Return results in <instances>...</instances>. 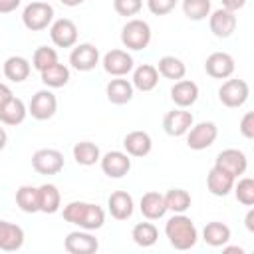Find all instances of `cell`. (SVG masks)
<instances>
[{
  "instance_id": "cell-9",
  "label": "cell",
  "mask_w": 254,
  "mask_h": 254,
  "mask_svg": "<svg viewBox=\"0 0 254 254\" xmlns=\"http://www.w3.org/2000/svg\"><path fill=\"white\" fill-rule=\"evenodd\" d=\"M214 167L226 171L228 175H232L234 179H238L240 175L246 173L248 169V159L246 155L240 151V149H224L216 155V161H214Z\"/></svg>"
},
{
  "instance_id": "cell-15",
  "label": "cell",
  "mask_w": 254,
  "mask_h": 254,
  "mask_svg": "<svg viewBox=\"0 0 254 254\" xmlns=\"http://www.w3.org/2000/svg\"><path fill=\"white\" fill-rule=\"evenodd\" d=\"M101 64H103V69L115 77H123L133 69V58L125 50H109L103 56Z\"/></svg>"
},
{
  "instance_id": "cell-46",
  "label": "cell",
  "mask_w": 254,
  "mask_h": 254,
  "mask_svg": "<svg viewBox=\"0 0 254 254\" xmlns=\"http://www.w3.org/2000/svg\"><path fill=\"white\" fill-rule=\"evenodd\" d=\"M6 143H8V135H6L4 127H0V151L6 147Z\"/></svg>"
},
{
  "instance_id": "cell-29",
  "label": "cell",
  "mask_w": 254,
  "mask_h": 254,
  "mask_svg": "<svg viewBox=\"0 0 254 254\" xmlns=\"http://www.w3.org/2000/svg\"><path fill=\"white\" fill-rule=\"evenodd\" d=\"M40 75H42V83L46 87L58 89V87H64L69 81V67L60 64V62H56L54 65H50L44 71H40Z\"/></svg>"
},
{
  "instance_id": "cell-36",
  "label": "cell",
  "mask_w": 254,
  "mask_h": 254,
  "mask_svg": "<svg viewBox=\"0 0 254 254\" xmlns=\"http://www.w3.org/2000/svg\"><path fill=\"white\" fill-rule=\"evenodd\" d=\"M183 12L189 20H204L210 14V0H183Z\"/></svg>"
},
{
  "instance_id": "cell-27",
  "label": "cell",
  "mask_w": 254,
  "mask_h": 254,
  "mask_svg": "<svg viewBox=\"0 0 254 254\" xmlns=\"http://www.w3.org/2000/svg\"><path fill=\"white\" fill-rule=\"evenodd\" d=\"M4 75L14 81V83H20L24 79H28L30 71H32V65L30 62L24 58V56H10L6 62H4V67H2Z\"/></svg>"
},
{
  "instance_id": "cell-39",
  "label": "cell",
  "mask_w": 254,
  "mask_h": 254,
  "mask_svg": "<svg viewBox=\"0 0 254 254\" xmlns=\"http://www.w3.org/2000/svg\"><path fill=\"white\" fill-rule=\"evenodd\" d=\"M113 8L119 16L129 18V16H135L141 12L143 0H113Z\"/></svg>"
},
{
  "instance_id": "cell-21",
  "label": "cell",
  "mask_w": 254,
  "mask_h": 254,
  "mask_svg": "<svg viewBox=\"0 0 254 254\" xmlns=\"http://www.w3.org/2000/svg\"><path fill=\"white\" fill-rule=\"evenodd\" d=\"M123 147L129 157H147L153 149V141L147 131H131L123 139Z\"/></svg>"
},
{
  "instance_id": "cell-16",
  "label": "cell",
  "mask_w": 254,
  "mask_h": 254,
  "mask_svg": "<svg viewBox=\"0 0 254 254\" xmlns=\"http://www.w3.org/2000/svg\"><path fill=\"white\" fill-rule=\"evenodd\" d=\"M204 71L214 79H226L234 73V58L226 52H212L204 62Z\"/></svg>"
},
{
  "instance_id": "cell-42",
  "label": "cell",
  "mask_w": 254,
  "mask_h": 254,
  "mask_svg": "<svg viewBox=\"0 0 254 254\" xmlns=\"http://www.w3.org/2000/svg\"><path fill=\"white\" fill-rule=\"evenodd\" d=\"M220 2H222V8L228 12H236L246 6V0H220Z\"/></svg>"
},
{
  "instance_id": "cell-7",
  "label": "cell",
  "mask_w": 254,
  "mask_h": 254,
  "mask_svg": "<svg viewBox=\"0 0 254 254\" xmlns=\"http://www.w3.org/2000/svg\"><path fill=\"white\" fill-rule=\"evenodd\" d=\"M64 165V155L58 149H38L32 155V167L40 175H58Z\"/></svg>"
},
{
  "instance_id": "cell-22",
  "label": "cell",
  "mask_w": 254,
  "mask_h": 254,
  "mask_svg": "<svg viewBox=\"0 0 254 254\" xmlns=\"http://www.w3.org/2000/svg\"><path fill=\"white\" fill-rule=\"evenodd\" d=\"M234 181H236V179H234L232 175H228L226 171H222V169H218V167H212V169L208 171V175H206V189H208V192L214 194V196H226V194L232 190Z\"/></svg>"
},
{
  "instance_id": "cell-20",
  "label": "cell",
  "mask_w": 254,
  "mask_h": 254,
  "mask_svg": "<svg viewBox=\"0 0 254 254\" xmlns=\"http://www.w3.org/2000/svg\"><path fill=\"white\" fill-rule=\"evenodd\" d=\"M139 208H141V214L147 218V220H159L167 214V204H165V196L157 190H149L141 196V202H139Z\"/></svg>"
},
{
  "instance_id": "cell-40",
  "label": "cell",
  "mask_w": 254,
  "mask_h": 254,
  "mask_svg": "<svg viewBox=\"0 0 254 254\" xmlns=\"http://www.w3.org/2000/svg\"><path fill=\"white\" fill-rule=\"evenodd\" d=\"M175 6H177V0H147V8L155 16H165L173 12Z\"/></svg>"
},
{
  "instance_id": "cell-12",
  "label": "cell",
  "mask_w": 254,
  "mask_h": 254,
  "mask_svg": "<svg viewBox=\"0 0 254 254\" xmlns=\"http://www.w3.org/2000/svg\"><path fill=\"white\" fill-rule=\"evenodd\" d=\"M69 64H71V67L77 69V71H91V69L99 64V50H97L93 44H89V42L79 44V46H75V48L71 50V54H69Z\"/></svg>"
},
{
  "instance_id": "cell-30",
  "label": "cell",
  "mask_w": 254,
  "mask_h": 254,
  "mask_svg": "<svg viewBox=\"0 0 254 254\" xmlns=\"http://www.w3.org/2000/svg\"><path fill=\"white\" fill-rule=\"evenodd\" d=\"M155 67H157L159 75H163V77H167V79H175V81L183 79L185 73H187V65L183 64V60H179V58H175V56H163V58L157 62Z\"/></svg>"
},
{
  "instance_id": "cell-5",
  "label": "cell",
  "mask_w": 254,
  "mask_h": 254,
  "mask_svg": "<svg viewBox=\"0 0 254 254\" xmlns=\"http://www.w3.org/2000/svg\"><path fill=\"white\" fill-rule=\"evenodd\" d=\"M218 137V127L212 121H200L187 131V145L192 151L208 149Z\"/></svg>"
},
{
  "instance_id": "cell-18",
  "label": "cell",
  "mask_w": 254,
  "mask_h": 254,
  "mask_svg": "<svg viewBox=\"0 0 254 254\" xmlns=\"http://www.w3.org/2000/svg\"><path fill=\"white\" fill-rule=\"evenodd\" d=\"M107 208H109V212L115 220H127L133 214L135 202H133V196L127 190H115L107 198Z\"/></svg>"
},
{
  "instance_id": "cell-25",
  "label": "cell",
  "mask_w": 254,
  "mask_h": 254,
  "mask_svg": "<svg viewBox=\"0 0 254 254\" xmlns=\"http://www.w3.org/2000/svg\"><path fill=\"white\" fill-rule=\"evenodd\" d=\"M133 83L129 79H123V77H115L107 83L105 87V93H107V99L113 103V105H125L133 99Z\"/></svg>"
},
{
  "instance_id": "cell-47",
  "label": "cell",
  "mask_w": 254,
  "mask_h": 254,
  "mask_svg": "<svg viewBox=\"0 0 254 254\" xmlns=\"http://www.w3.org/2000/svg\"><path fill=\"white\" fill-rule=\"evenodd\" d=\"M224 252H226V254H230V252H238V254H244V248H240V246H224Z\"/></svg>"
},
{
  "instance_id": "cell-8",
  "label": "cell",
  "mask_w": 254,
  "mask_h": 254,
  "mask_svg": "<svg viewBox=\"0 0 254 254\" xmlns=\"http://www.w3.org/2000/svg\"><path fill=\"white\" fill-rule=\"evenodd\" d=\"M56 109H58V99L50 89L36 91L30 99V105H28V113L38 121H46V119L54 117Z\"/></svg>"
},
{
  "instance_id": "cell-6",
  "label": "cell",
  "mask_w": 254,
  "mask_h": 254,
  "mask_svg": "<svg viewBox=\"0 0 254 254\" xmlns=\"http://www.w3.org/2000/svg\"><path fill=\"white\" fill-rule=\"evenodd\" d=\"M250 95V87L244 79H226L218 87V99L226 107H242Z\"/></svg>"
},
{
  "instance_id": "cell-45",
  "label": "cell",
  "mask_w": 254,
  "mask_h": 254,
  "mask_svg": "<svg viewBox=\"0 0 254 254\" xmlns=\"http://www.w3.org/2000/svg\"><path fill=\"white\" fill-rule=\"evenodd\" d=\"M244 222H246V230H248V232H254V210H252V208L248 210Z\"/></svg>"
},
{
  "instance_id": "cell-14",
  "label": "cell",
  "mask_w": 254,
  "mask_h": 254,
  "mask_svg": "<svg viewBox=\"0 0 254 254\" xmlns=\"http://www.w3.org/2000/svg\"><path fill=\"white\" fill-rule=\"evenodd\" d=\"M192 123H194L192 113H190V111H185L183 107L173 109V111H169V113L163 117V129H165V133L171 135V137H181V135H185V133L192 127Z\"/></svg>"
},
{
  "instance_id": "cell-26",
  "label": "cell",
  "mask_w": 254,
  "mask_h": 254,
  "mask_svg": "<svg viewBox=\"0 0 254 254\" xmlns=\"http://www.w3.org/2000/svg\"><path fill=\"white\" fill-rule=\"evenodd\" d=\"M131 83L139 91H153L157 87V83H159V71H157V67L151 65V64H141L139 67H135Z\"/></svg>"
},
{
  "instance_id": "cell-38",
  "label": "cell",
  "mask_w": 254,
  "mask_h": 254,
  "mask_svg": "<svg viewBox=\"0 0 254 254\" xmlns=\"http://www.w3.org/2000/svg\"><path fill=\"white\" fill-rule=\"evenodd\" d=\"M236 200L242 202L244 206H252L254 204V181L250 177H242L234 187H232Z\"/></svg>"
},
{
  "instance_id": "cell-1",
  "label": "cell",
  "mask_w": 254,
  "mask_h": 254,
  "mask_svg": "<svg viewBox=\"0 0 254 254\" xmlns=\"http://www.w3.org/2000/svg\"><path fill=\"white\" fill-rule=\"evenodd\" d=\"M64 220L69 224H75L83 230H99L105 222V212L99 204L83 202V200H71L64 206Z\"/></svg>"
},
{
  "instance_id": "cell-41",
  "label": "cell",
  "mask_w": 254,
  "mask_h": 254,
  "mask_svg": "<svg viewBox=\"0 0 254 254\" xmlns=\"http://www.w3.org/2000/svg\"><path fill=\"white\" fill-rule=\"evenodd\" d=\"M240 133L246 139H254V113L252 111L244 113V117L240 119Z\"/></svg>"
},
{
  "instance_id": "cell-3",
  "label": "cell",
  "mask_w": 254,
  "mask_h": 254,
  "mask_svg": "<svg viewBox=\"0 0 254 254\" xmlns=\"http://www.w3.org/2000/svg\"><path fill=\"white\" fill-rule=\"evenodd\" d=\"M151 42V26L145 20L139 18H131L127 20V24L121 30V44L127 50H145Z\"/></svg>"
},
{
  "instance_id": "cell-19",
  "label": "cell",
  "mask_w": 254,
  "mask_h": 254,
  "mask_svg": "<svg viewBox=\"0 0 254 254\" xmlns=\"http://www.w3.org/2000/svg\"><path fill=\"white\" fill-rule=\"evenodd\" d=\"M171 99L177 107L187 109L198 99V85L190 79H179L171 87Z\"/></svg>"
},
{
  "instance_id": "cell-44",
  "label": "cell",
  "mask_w": 254,
  "mask_h": 254,
  "mask_svg": "<svg viewBox=\"0 0 254 254\" xmlns=\"http://www.w3.org/2000/svg\"><path fill=\"white\" fill-rule=\"evenodd\" d=\"M12 95H14V93H12V89H10L6 83H0V107H2V105H4Z\"/></svg>"
},
{
  "instance_id": "cell-17",
  "label": "cell",
  "mask_w": 254,
  "mask_h": 254,
  "mask_svg": "<svg viewBox=\"0 0 254 254\" xmlns=\"http://www.w3.org/2000/svg\"><path fill=\"white\" fill-rule=\"evenodd\" d=\"M208 26L216 38H230L232 32L236 30V16L234 12L218 8L212 14H208Z\"/></svg>"
},
{
  "instance_id": "cell-11",
  "label": "cell",
  "mask_w": 254,
  "mask_h": 254,
  "mask_svg": "<svg viewBox=\"0 0 254 254\" xmlns=\"http://www.w3.org/2000/svg\"><path fill=\"white\" fill-rule=\"evenodd\" d=\"M50 38L58 48H71L77 42V26L69 18H58L50 24Z\"/></svg>"
},
{
  "instance_id": "cell-33",
  "label": "cell",
  "mask_w": 254,
  "mask_h": 254,
  "mask_svg": "<svg viewBox=\"0 0 254 254\" xmlns=\"http://www.w3.org/2000/svg\"><path fill=\"white\" fill-rule=\"evenodd\" d=\"M131 238H133V242L137 246L149 248V246H153L159 240V230H157V226L153 222H139V224L133 226Z\"/></svg>"
},
{
  "instance_id": "cell-43",
  "label": "cell",
  "mask_w": 254,
  "mask_h": 254,
  "mask_svg": "<svg viewBox=\"0 0 254 254\" xmlns=\"http://www.w3.org/2000/svg\"><path fill=\"white\" fill-rule=\"evenodd\" d=\"M22 0H0V14H10L20 6Z\"/></svg>"
},
{
  "instance_id": "cell-10",
  "label": "cell",
  "mask_w": 254,
  "mask_h": 254,
  "mask_svg": "<svg viewBox=\"0 0 254 254\" xmlns=\"http://www.w3.org/2000/svg\"><path fill=\"white\" fill-rule=\"evenodd\" d=\"M64 248L69 254H93L99 250V242L97 238L91 234V230H73L65 236L64 240Z\"/></svg>"
},
{
  "instance_id": "cell-24",
  "label": "cell",
  "mask_w": 254,
  "mask_h": 254,
  "mask_svg": "<svg viewBox=\"0 0 254 254\" xmlns=\"http://www.w3.org/2000/svg\"><path fill=\"white\" fill-rule=\"evenodd\" d=\"M26 115H28V107H26V103H24L20 97H14V95L0 107V121H2L4 125H12V127H16V125L24 123Z\"/></svg>"
},
{
  "instance_id": "cell-23",
  "label": "cell",
  "mask_w": 254,
  "mask_h": 254,
  "mask_svg": "<svg viewBox=\"0 0 254 254\" xmlns=\"http://www.w3.org/2000/svg\"><path fill=\"white\" fill-rule=\"evenodd\" d=\"M24 244V230L8 220H0V250L14 252L20 250Z\"/></svg>"
},
{
  "instance_id": "cell-28",
  "label": "cell",
  "mask_w": 254,
  "mask_h": 254,
  "mask_svg": "<svg viewBox=\"0 0 254 254\" xmlns=\"http://www.w3.org/2000/svg\"><path fill=\"white\" fill-rule=\"evenodd\" d=\"M38 204H40V212H46V214H54L60 210V204H62V194L58 190L56 185H42L38 187Z\"/></svg>"
},
{
  "instance_id": "cell-37",
  "label": "cell",
  "mask_w": 254,
  "mask_h": 254,
  "mask_svg": "<svg viewBox=\"0 0 254 254\" xmlns=\"http://www.w3.org/2000/svg\"><path fill=\"white\" fill-rule=\"evenodd\" d=\"M56 62H58V52L54 48H48V46L36 48V52L32 56V67L38 71H44L46 67L54 65Z\"/></svg>"
},
{
  "instance_id": "cell-31",
  "label": "cell",
  "mask_w": 254,
  "mask_h": 254,
  "mask_svg": "<svg viewBox=\"0 0 254 254\" xmlns=\"http://www.w3.org/2000/svg\"><path fill=\"white\" fill-rule=\"evenodd\" d=\"M202 240L208 244V246H224L228 240H230V228L224 224V222H208L204 228H202Z\"/></svg>"
},
{
  "instance_id": "cell-35",
  "label": "cell",
  "mask_w": 254,
  "mask_h": 254,
  "mask_svg": "<svg viewBox=\"0 0 254 254\" xmlns=\"http://www.w3.org/2000/svg\"><path fill=\"white\" fill-rule=\"evenodd\" d=\"M165 196V204H167V210H173L175 214L177 212H185L190 208V194L185 190V189H171Z\"/></svg>"
},
{
  "instance_id": "cell-34",
  "label": "cell",
  "mask_w": 254,
  "mask_h": 254,
  "mask_svg": "<svg viewBox=\"0 0 254 254\" xmlns=\"http://www.w3.org/2000/svg\"><path fill=\"white\" fill-rule=\"evenodd\" d=\"M16 204L20 206V210L32 214V212H40V204H38V187H30V185H22L16 190Z\"/></svg>"
},
{
  "instance_id": "cell-13",
  "label": "cell",
  "mask_w": 254,
  "mask_h": 254,
  "mask_svg": "<svg viewBox=\"0 0 254 254\" xmlns=\"http://www.w3.org/2000/svg\"><path fill=\"white\" fill-rule=\"evenodd\" d=\"M99 163H101V171L109 179H121L131 171V159L123 151H109L99 159Z\"/></svg>"
},
{
  "instance_id": "cell-4",
  "label": "cell",
  "mask_w": 254,
  "mask_h": 254,
  "mask_svg": "<svg viewBox=\"0 0 254 254\" xmlns=\"http://www.w3.org/2000/svg\"><path fill=\"white\" fill-rule=\"evenodd\" d=\"M22 22L30 32H42L54 22V6L42 0L30 2L22 12Z\"/></svg>"
},
{
  "instance_id": "cell-2",
  "label": "cell",
  "mask_w": 254,
  "mask_h": 254,
  "mask_svg": "<svg viewBox=\"0 0 254 254\" xmlns=\"http://www.w3.org/2000/svg\"><path fill=\"white\" fill-rule=\"evenodd\" d=\"M165 234L175 250H190L198 240V230L185 212H177L167 220Z\"/></svg>"
},
{
  "instance_id": "cell-48",
  "label": "cell",
  "mask_w": 254,
  "mask_h": 254,
  "mask_svg": "<svg viewBox=\"0 0 254 254\" xmlns=\"http://www.w3.org/2000/svg\"><path fill=\"white\" fill-rule=\"evenodd\" d=\"M64 6H69V8H73V6H79L83 0H60Z\"/></svg>"
},
{
  "instance_id": "cell-32",
  "label": "cell",
  "mask_w": 254,
  "mask_h": 254,
  "mask_svg": "<svg viewBox=\"0 0 254 254\" xmlns=\"http://www.w3.org/2000/svg\"><path fill=\"white\" fill-rule=\"evenodd\" d=\"M73 159L77 165H83V167H91L95 165L99 159H101V153H99V147L91 141H79L73 145Z\"/></svg>"
}]
</instances>
